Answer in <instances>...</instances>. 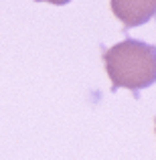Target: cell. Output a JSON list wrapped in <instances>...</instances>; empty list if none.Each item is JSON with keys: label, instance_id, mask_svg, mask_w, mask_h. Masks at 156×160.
I'll use <instances>...</instances> for the list:
<instances>
[{"label": "cell", "instance_id": "obj_1", "mask_svg": "<svg viewBox=\"0 0 156 160\" xmlns=\"http://www.w3.org/2000/svg\"><path fill=\"white\" fill-rule=\"evenodd\" d=\"M103 67L112 81V91L126 87L138 98L140 89L156 83V45L126 39L103 51Z\"/></svg>", "mask_w": 156, "mask_h": 160}, {"label": "cell", "instance_id": "obj_2", "mask_svg": "<svg viewBox=\"0 0 156 160\" xmlns=\"http://www.w3.org/2000/svg\"><path fill=\"white\" fill-rule=\"evenodd\" d=\"M109 6L124 28L142 27L156 20V0H109Z\"/></svg>", "mask_w": 156, "mask_h": 160}, {"label": "cell", "instance_id": "obj_3", "mask_svg": "<svg viewBox=\"0 0 156 160\" xmlns=\"http://www.w3.org/2000/svg\"><path fill=\"white\" fill-rule=\"evenodd\" d=\"M35 2H49V4H55V6H63V4H69L71 0H35Z\"/></svg>", "mask_w": 156, "mask_h": 160}, {"label": "cell", "instance_id": "obj_4", "mask_svg": "<svg viewBox=\"0 0 156 160\" xmlns=\"http://www.w3.org/2000/svg\"><path fill=\"white\" fill-rule=\"evenodd\" d=\"M154 126H156V118H154ZM154 130H156V128H154Z\"/></svg>", "mask_w": 156, "mask_h": 160}]
</instances>
